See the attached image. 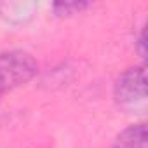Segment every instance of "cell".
I'll use <instances>...</instances> for the list:
<instances>
[{"instance_id":"cell-1","label":"cell","mask_w":148,"mask_h":148,"mask_svg":"<svg viewBox=\"0 0 148 148\" xmlns=\"http://www.w3.org/2000/svg\"><path fill=\"white\" fill-rule=\"evenodd\" d=\"M38 71L37 61L25 51L0 54V96L30 82Z\"/></svg>"},{"instance_id":"cell-2","label":"cell","mask_w":148,"mask_h":148,"mask_svg":"<svg viewBox=\"0 0 148 148\" xmlns=\"http://www.w3.org/2000/svg\"><path fill=\"white\" fill-rule=\"evenodd\" d=\"M113 98L125 112H139L146 105V71L145 66L125 70L117 79Z\"/></svg>"},{"instance_id":"cell-3","label":"cell","mask_w":148,"mask_h":148,"mask_svg":"<svg viewBox=\"0 0 148 148\" xmlns=\"http://www.w3.org/2000/svg\"><path fill=\"white\" fill-rule=\"evenodd\" d=\"M113 148H146V125L132 124L124 129L117 136Z\"/></svg>"},{"instance_id":"cell-4","label":"cell","mask_w":148,"mask_h":148,"mask_svg":"<svg viewBox=\"0 0 148 148\" xmlns=\"http://www.w3.org/2000/svg\"><path fill=\"white\" fill-rule=\"evenodd\" d=\"M89 4H84V2H59V4H54V11L59 14V16H70V14H75V12H80L82 9H86Z\"/></svg>"},{"instance_id":"cell-5","label":"cell","mask_w":148,"mask_h":148,"mask_svg":"<svg viewBox=\"0 0 148 148\" xmlns=\"http://www.w3.org/2000/svg\"><path fill=\"white\" fill-rule=\"evenodd\" d=\"M139 52H141V56H145V32L139 37Z\"/></svg>"}]
</instances>
